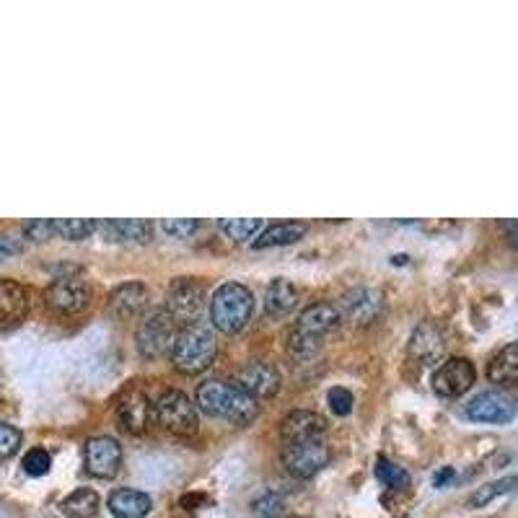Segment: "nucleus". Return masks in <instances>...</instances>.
<instances>
[{
  "label": "nucleus",
  "instance_id": "f3484780",
  "mask_svg": "<svg viewBox=\"0 0 518 518\" xmlns=\"http://www.w3.org/2000/svg\"><path fill=\"white\" fill-rule=\"evenodd\" d=\"M280 438H283V443L327 438V420H324L319 412H291V415H285V420L280 423Z\"/></svg>",
  "mask_w": 518,
  "mask_h": 518
},
{
  "label": "nucleus",
  "instance_id": "58836bf2",
  "mask_svg": "<svg viewBox=\"0 0 518 518\" xmlns=\"http://www.w3.org/2000/svg\"><path fill=\"white\" fill-rule=\"evenodd\" d=\"M392 262H397V265H405L407 257H405V254H397V257H392Z\"/></svg>",
  "mask_w": 518,
  "mask_h": 518
},
{
  "label": "nucleus",
  "instance_id": "ddd939ff",
  "mask_svg": "<svg viewBox=\"0 0 518 518\" xmlns=\"http://www.w3.org/2000/svg\"><path fill=\"white\" fill-rule=\"evenodd\" d=\"M446 353V335L433 319H425L410 337V355L420 366H436Z\"/></svg>",
  "mask_w": 518,
  "mask_h": 518
},
{
  "label": "nucleus",
  "instance_id": "6ab92c4d",
  "mask_svg": "<svg viewBox=\"0 0 518 518\" xmlns=\"http://www.w3.org/2000/svg\"><path fill=\"white\" fill-rule=\"evenodd\" d=\"M96 228L109 244H148L153 239V226L148 221H104L96 223Z\"/></svg>",
  "mask_w": 518,
  "mask_h": 518
},
{
  "label": "nucleus",
  "instance_id": "39448f33",
  "mask_svg": "<svg viewBox=\"0 0 518 518\" xmlns=\"http://www.w3.org/2000/svg\"><path fill=\"white\" fill-rule=\"evenodd\" d=\"M153 415H156L158 425L177 438L195 436L197 433V410L192 405V399L179 389H169L158 397L153 405Z\"/></svg>",
  "mask_w": 518,
  "mask_h": 518
},
{
  "label": "nucleus",
  "instance_id": "20e7f679",
  "mask_svg": "<svg viewBox=\"0 0 518 518\" xmlns=\"http://www.w3.org/2000/svg\"><path fill=\"white\" fill-rule=\"evenodd\" d=\"M179 327L177 319L166 309H153L140 319L138 329H135V342H138V353L148 361L164 358L171 353L174 337H177Z\"/></svg>",
  "mask_w": 518,
  "mask_h": 518
},
{
  "label": "nucleus",
  "instance_id": "5701e85b",
  "mask_svg": "<svg viewBox=\"0 0 518 518\" xmlns=\"http://www.w3.org/2000/svg\"><path fill=\"white\" fill-rule=\"evenodd\" d=\"M298 304V288L288 278H275L267 288L265 309L270 316L291 314Z\"/></svg>",
  "mask_w": 518,
  "mask_h": 518
},
{
  "label": "nucleus",
  "instance_id": "aec40b11",
  "mask_svg": "<svg viewBox=\"0 0 518 518\" xmlns=\"http://www.w3.org/2000/svg\"><path fill=\"white\" fill-rule=\"evenodd\" d=\"M29 311V293L16 280L0 278V324L21 322Z\"/></svg>",
  "mask_w": 518,
  "mask_h": 518
},
{
  "label": "nucleus",
  "instance_id": "bb28decb",
  "mask_svg": "<svg viewBox=\"0 0 518 518\" xmlns=\"http://www.w3.org/2000/svg\"><path fill=\"white\" fill-rule=\"evenodd\" d=\"M52 226H55V236H63L68 241L89 239L96 231V221L91 218H65V221H52Z\"/></svg>",
  "mask_w": 518,
  "mask_h": 518
},
{
  "label": "nucleus",
  "instance_id": "f03ea898",
  "mask_svg": "<svg viewBox=\"0 0 518 518\" xmlns=\"http://www.w3.org/2000/svg\"><path fill=\"white\" fill-rule=\"evenodd\" d=\"M169 355L179 373L197 376V373L208 371L213 366L215 355H218V342H215L213 329L200 322L184 324L174 337Z\"/></svg>",
  "mask_w": 518,
  "mask_h": 518
},
{
  "label": "nucleus",
  "instance_id": "6e6552de",
  "mask_svg": "<svg viewBox=\"0 0 518 518\" xmlns=\"http://www.w3.org/2000/svg\"><path fill=\"white\" fill-rule=\"evenodd\" d=\"M117 420L130 436H146L153 420V402L140 384L125 386L117 397Z\"/></svg>",
  "mask_w": 518,
  "mask_h": 518
},
{
  "label": "nucleus",
  "instance_id": "c756f323",
  "mask_svg": "<svg viewBox=\"0 0 518 518\" xmlns=\"http://www.w3.org/2000/svg\"><path fill=\"white\" fill-rule=\"evenodd\" d=\"M283 498L278 493H262L252 503L254 518H278L283 513Z\"/></svg>",
  "mask_w": 518,
  "mask_h": 518
},
{
  "label": "nucleus",
  "instance_id": "423d86ee",
  "mask_svg": "<svg viewBox=\"0 0 518 518\" xmlns=\"http://www.w3.org/2000/svg\"><path fill=\"white\" fill-rule=\"evenodd\" d=\"M283 467L288 474H293L296 480H311L314 474L322 472L332 459L327 438H311V441H296L283 443Z\"/></svg>",
  "mask_w": 518,
  "mask_h": 518
},
{
  "label": "nucleus",
  "instance_id": "f8f14e48",
  "mask_svg": "<svg viewBox=\"0 0 518 518\" xmlns=\"http://www.w3.org/2000/svg\"><path fill=\"white\" fill-rule=\"evenodd\" d=\"M337 309H340L342 319H350V322L361 324V327H368V324L379 319L381 309H384V298L373 288H353V291L342 296Z\"/></svg>",
  "mask_w": 518,
  "mask_h": 518
},
{
  "label": "nucleus",
  "instance_id": "7c9ffc66",
  "mask_svg": "<svg viewBox=\"0 0 518 518\" xmlns=\"http://www.w3.org/2000/svg\"><path fill=\"white\" fill-rule=\"evenodd\" d=\"M52 467V459L45 449H32L24 456V472L29 477H45Z\"/></svg>",
  "mask_w": 518,
  "mask_h": 518
},
{
  "label": "nucleus",
  "instance_id": "2f4dec72",
  "mask_svg": "<svg viewBox=\"0 0 518 518\" xmlns=\"http://www.w3.org/2000/svg\"><path fill=\"white\" fill-rule=\"evenodd\" d=\"M327 402H329V410L335 412L337 417H348L355 407V397L348 392V389H342V386L329 389Z\"/></svg>",
  "mask_w": 518,
  "mask_h": 518
},
{
  "label": "nucleus",
  "instance_id": "412c9836",
  "mask_svg": "<svg viewBox=\"0 0 518 518\" xmlns=\"http://www.w3.org/2000/svg\"><path fill=\"white\" fill-rule=\"evenodd\" d=\"M109 511L114 518H146L151 513V498L140 490H130V487H122V490H114L107 500Z\"/></svg>",
  "mask_w": 518,
  "mask_h": 518
},
{
  "label": "nucleus",
  "instance_id": "c9c22d12",
  "mask_svg": "<svg viewBox=\"0 0 518 518\" xmlns=\"http://www.w3.org/2000/svg\"><path fill=\"white\" fill-rule=\"evenodd\" d=\"M456 480V469L454 467H441L436 474H433V485L446 487L449 482Z\"/></svg>",
  "mask_w": 518,
  "mask_h": 518
},
{
  "label": "nucleus",
  "instance_id": "dca6fc26",
  "mask_svg": "<svg viewBox=\"0 0 518 518\" xmlns=\"http://www.w3.org/2000/svg\"><path fill=\"white\" fill-rule=\"evenodd\" d=\"M342 324V314L335 304L329 301H319V304H311L309 309H304L298 314L296 324L293 329L304 332V335H314V337H327L329 332H337Z\"/></svg>",
  "mask_w": 518,
  "mask_h": 518
},
{
  "label": "nucleus",
  "instance_id": "cd10ccee",
  "mask_svg": "<svg viewBox=\"0 0 518 518\" xmlns=\"http://www.w3.org/2000/svg\"><path fill=\"white\" fill-rule=\"evenodd\" d=\"M376 477L389 490H405V487H410V474L399 467V464L384 459V456H379V462H376Z\"/></svg>",
  "mask_w": 518,
  "mask_h": 518
},
{
  "label": "nucleus",
  "instance_id": "c85d7f7f",
  "mask_svg": "<svg viewBox=\"0 0 518 518\" xmlns=\"http://www.w3.org/2000/svg\"><path fill=\"white\" fill-rule=\"evenodd\" d=\"M218 228H221L228 239L249 241L262 228V221L259 218H234V221H218Z\"/></svg>",
  "mask_w": 518,
  "mask_h": 518
},
{
  "label": "nucleus",
  "instance_id": "393cba45",
  "mask_svg": "<svg viewBox=\"0 0 518 518\" xmlns=\"http://www.w3.org/2000/svg\"><path fill=\"white\" fill-rule=\"evenodd\" d=\"M63 513L68 518H94L102 508V498L91 490V487H78L76 493H70L68 498L60 503Z\"/></svg>",
  "mask_w": 518,
  "mask_h": 518
},
{
  "label": "nucleus",
  "instance_id": "1a4fd4ad",
  "mask_svg": "<svg viewBox=\"0 0 518 518\" xmlns=\"http://www.w3.org/2000/svg\"><path fill=\"white\" fill-rule=\"evenodd\" d=\"M83 467L96 480H112L122 467V446L109 436H94L83 446Z\"/></svg>",
  "mask_w": 518,
  "mask_h": 518
},
{
  "label": "nucleus",
  "instance_id": "a211bd4d",
  "mask_svg": "<svg viewBox=\"0 0 518 518\" xmlns=\"http://www.w3.org/2000/svg\"><path fill=\"white\" fill-rule=\"evenodd\" d=\"M148 304V288L138 280L133 283H125V285H117L109 296V314L114 319H120V322H127V319H135L140 311L146 309Z\"/></svg>",
  "mask_w": 518,
  "mask_h": 518
},
{
  "label": "nucleus",
  "instance_id": "4468645a",
  "mask_svg": "<svg viewBox=\"0 0 518 518\" xmlns=\"http://www.w3.org/2000/svg\"><path fill=\"white\" fill-rule=\"evenodd\" d=\"M247 394H252L254 399H270L280 392V373L278 368L270 366V363L254 361L247 363L244 368H239L236 373V381Z\"/></svg>",
  "mask_w": 518,
  "mask_h": 518
},
{
  "label": "nucleus",
  "instance_id": "72a5a7b5",
  "mask_svg": "<svg viewBox=\"0 0 518 518\" xmlns=\"http://www.w3.org/2000/svg\"><path fill=\"white\" fill-rule=\"evenodd\" d=\"M161 228H164L169 236H174V239H187V236H192L197 228H200V221H195V218H182V221H164V223H161Z\"/></svg>",
  "mask_w": 518,
  "mask_h": 518
},
{
  "label": "nucleus",
  "instance_id": "4be33fe9",
  "mask_svg": "<svg viewBox=\"0 0 518 518\" xmlns=\"http://www.w3.org/2000/svg\"><path fill=\"white\" fill-rule=\"evenodd\" d=\"M487 379L498 386H516L518 381V348L516 342H508L506 348L493 355L487 363Z\"/></svg>",
  "mask_w": 518,
  "mask_h": 518
},
{
  "label": "nucleus",
  "instance_id": "473e14b6",
  "mask_svg": "<svg viewBox=\"0 0 518 518\" xmlns=\"http://www.w3.org/2000/svg\"><path fill=\"white\" fill-rule=\"evenodd\" d=\"M21 449V430L13 425L0 423V459H11Z\"/></svg>",
  "mask_w": 518,
  "mask_h": 518
},
{
  "label": "nucleus",
  "instance_id": "f257e3e1",
  "mask_svg": "<svg viewBox=\"0 0 518 518\" xmlns=\"http://www.w3.org/2000/svg\"><path fill=\"white\" fill-rule=\"evenodd\" d=\"M197 405L205 415L218 417V420L236 425V428L254 423V417L259 415L257 399L234 381L223 379H208L197 386Z\"/></svg>",
  "mask_w": 518,
  "mask_h": 518
},
{
  "label": "nucleus",
  "instance_id": "4c0bfd02",
  "mask_svg": "<svg viewBox=\"0 0 518 518\" xmlns=\"http://www.w3.org/2000/svg\"><path fill=\"white\" fill-rule=\"evenodd\" d=\"M11 252H16V247H13V244H8L6 239H0V257H6V254H11Z\"/></svg>",
  "mask_w": 518,
  "mask_h": 518
},
{
  "label": "nucleus",
  "instance_id": "2eb2a0df",
  "mask_svg": "<svg viewBox=\"0 0 518 518\" xmlns=\"http://www.w3.org/2000/svg\"><path fill=\"white\" fill-rule=\"evenodd\" d=\"M467 417L474 420V423H511L516 417V405L513 399H508L506 394L500 392H482L472 399L467 405Z\"/></svg>",
  "mask_w": 518,
  "mask_h": 518
},
{
  "label": "nucleus",
  "instance_id": "7ed1b4c3",
  "mask_svg": "<svg viewBox=\"0 0 518 518\" xmlns=\"http://www.w3.org/2000/svg\"><path fill=\"white\" fill-rule=\"evenodd\" d=\"M254 311V296L247 285L223 283L210 301V319L223 335H236L247 327Z\"/></svg>",
  "mask_w": 518,
  "mask_h": 518
},
{
  "label": "nucleus",
  "instance_id": "9b49d317",
  "mask_svg": "<svg viewBox=\"0 0 518 518\" xmlns=\"http://www.w3.org/2000/svg\"><path fill=\"white\" fill-rule=\"evenodd\" d=\"M474 381H477V371H474L472 361L469 358H451L433 373V392L443 399H456L467 394Z\"/></svg>",
  "mask_w": 518,
  "mask_h": 518
},
{
  "label": "nucleus",
  "instance_id": "9d476101",
  "mask_svg": "<svg viewBox=\"0 0 518 518\" xmlns=\"http://www.w3.org/2000/svg\"><path fill=\"white\" fill-rule=\"evenodd\" d=\"M45 298L47 306H50L55 314H81L91 301V288L86 285V280L81 278H57L50 283Z\"/></svg>",
  "mask_w": 518,
  "mask_h": 518
},
{
  "label": "nucleus",
  "instance_id": "a878e982",
  "mask_svg": "<svg viewBox=\"0 0 518 518\" xmlns=\"http://www.w3.org/2000/svg\"><path fill=\"white\" fill-rule=\"evenodd\" d=\"M516 487V477H506V480H498V482H487V485L477 487L469 498V506L472 508H485L487 503H493L495 498L500 495H508Z\"/></svg>",
  "mask_w": 518,
  "mask_h": 518
},
{
  "label": "nucleus",
  "instance_id": "e433bc0d",
  "mask_svg": "<svg viewBox=\"0 0 518 518\" xmlns=\"http://www.w3.org/2000/svg\"><path fill=\"white\" fill-rule=\"evenodd\" d=\"M200 503H205V495H184V498L179 500V506L190 508V511H195Z\"/></svg>",
  "mask_w": 518,
  "mask_h": 518
},
{
  "label": "nucleus",
  "instance_id": "ea45409f",
  "mask_svg": "<svg viewBox=\"0 0 518 518\" xmlns=\"http://www.w3.org/2000/svg\"><path fill=\"white\" fill-rule=\"evenodd\" d=\"M291 518H301V516H291Z\"/></svg>",
  "mask_w": 518,
  "mask_h": 518
},
{
  "label": "nucleus",
  "instance_id": "f704fd0d",
  "mask_svg": "<svg viewBox=\"0 0 518 518\" xmlns=\"http://www.w3.org/2000/svg\"><path fill=\"white\" fill-rule=\"evenodd\" d=\"M24 234L26 239H32V241H50L55 239V226H52V221H32V223H26L24 226Z\"/></svg>",
  "mask_w": 518,
  "mask_h": 518
},
{
  "label": "nucleus",
  "instance_id": "0eeeda50",
  "mask_svg": "<svg viewBox=\"0 0 518 518\" xmlns=\"http://www.w3.org/2000/svg\"><path fill=\"white\" fill-rule=\"evenodd\" d=\"M205 304H208V288L197 278H177L171 283L169 296H166V311L177 322H200Z\"/></svg>",
  "mask_w": 518,
  "mask_h": 518
},
{
  "label": "nucleus",
  "instance_id": "b1692460",
  "mask_svg": "<svg viewBox=\"0 0 518 518\" xmlns=\"http://www.w3.org/2000/svg\"><path fill=\"white\" fill-rule=\"evenodd\" d=\"M306 236V223H275V226L265 228L259 239L254 241V249H267V247H288V244H296L298 239Z\"/></svg>",
  "mask_w": 518,
  "mask_h": 518
}]
</instances>
